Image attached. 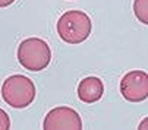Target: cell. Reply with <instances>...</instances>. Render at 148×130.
<instances>
[{"mask_svg": "<svg viewBox=\"0 0 148 130\" xmlns=\"http://www.w3.org/2000/svg\"><path fill=\"white\" fill-rule=\"evenodd\" d=\"M16 0H0V7H8L10 5H13Z\"/></svg>", "mask_w": 148, "mask_h": 130, "instance_id": "cell-9", "label": "cell"}, {"mask_svg": "<svg viewBox=\"0 0 148 130\" xmlns=\"http://www.w3.org/2000/svg\"><path fill=\"white\" fill-rule=\"evenodd\" d=\"M10 129V118H9V114L0 108V130H9Z\"/></svg>", "mask_w": 148, "mask_h": 130, "instance_id": "cell-8", "label": "cell"}, {"mask_svg": "<svg viewBox=\"0 0 148 130\" xmlns=\"http://www.w3.org/2000/svg\"><path fill=\"white\" fill-rule=\"evenodd\" d=\"M16 57L24 69L29 72H41L47 69L51 61V50L43 38L31 37L18 46Z\"/></svg>", "mask_w": 148, "mask_h": 130, "instance_id": "cell-2", "label": "cell"}, {"mask_svg": "<svg viewBox=\"0 0 148 130\" xmlns=\"http://www.w3.org/2000/svg\"><path fill=\"white\" fill-rule=\"evenodd\" d=\"M120 94L129 102H141L148 97V75L144 70H131L120 80Z\"/></svg>", "mask_w": 148, "mask_h": 130, "instance_id": "cell-5", "label": "cell"}, {"mask_svg": "<svg viewBox=\"0 0 148 130\" xmlns=\"http://www.w3.org/2000/svg\"><path fill=\"white\" fill-rule=\"evenodd\" d=\"M134 13L141 24H148V0H134Z\"/></svg>", "mask_w": 148, "mask_h": 130, "instance_id": "cell-7", "label": "cell"}, {"mask_svg": "<svg viewBox=\"0 0 148 130\" xmlns=\"http://www.w3.org/2000/svg\"><path fill=\"white\" fill-rule=\"evenodd\" d=\"M104 95V83L97 76H88L78 85V98L85 104H94Z\"/></svg>", "mask_w": 148, "mask_h": 130, "instance_id": "cell-6", "label": "cell"}, {"mask_svg": "<svg viewBox=\"0 0 148 130\" xmlns=\"http://www.w3.org/2000/svg\"><path fill=\"white\" fill-rule=\"evenodd\" d=\"M57 34L68 44H81L92 31L91 18L82 10H66L57 19Z\"/></svg>", "mask_w": 148, "mask_h": 130, "instance_id": "cell-1", "label": "cell"}, {"mask_svg": "<svg viewBox=\"0 0 148 130\" xmlns=\"http://www.w3.org/2000/svg\"><path fill=\"white\" fill-rule=\"evenodd\" d=\"M35 83L24 75H12L2 85V98L12 108L21 110L31 105L35 99Z\"/></svg>", "mask_w": 148, "mask_h": 130, "instance_id": "cell-3", "label": "cell"}, {"mask_svg": "<svg viewBox=\"0 0 148 130\" xmlns=\"http://www.w3.org/2000/svg\"><path fill=\"white\" fill-rule=\"evenodd\" d=\"M43 129L46 130H81L82 118L76 110L71 107H54L44 118Z\"/></svg>", "mask_w": 148, "mask_h": 130, "instance_id": "cell-4", "label": "cell"}]
</instances>
